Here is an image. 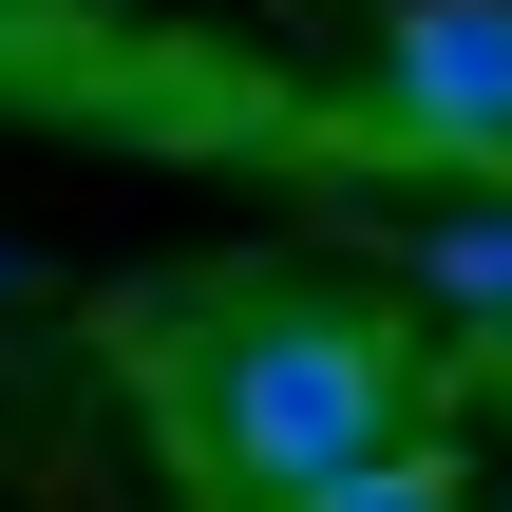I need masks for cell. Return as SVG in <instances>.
Here are the masks:
<instances>
[{"instance_id":"5b68a950","label":"cell","mask_w":512,"mask_h":512,"mask_svg":"<svg viewBox=\"0 0 512 512\" xmlns=\"http://www.w3.org/2000/svg\"><path fill=\"white\" fill-rule=\"evenodd\" d=\"M0 57H19V19H0Z\"/></svg>"},{"instance_id":"6da1fadb","label":"cell","mask_w":512,"mask_h":512,"mask_svg":"<svg viewBox=\"0 0 512 512\" xmlns=\"http://www.w3.org/2000/svg\"><path fill=\"white\" fill-rule=\"evenodd\" d=\"M399 342L361 323V304H228L190 361H171V399H190V456L228 475V494H323V475H361V456H399Z\"/></svg>"},{"instance_id":"3957f363","label":"cell","mask_w":512,"mask_h":512,"mask_svg":"<svg viewBox=\"0 0 512 512\" xmlns=\"http://www.w3.org/2000/svg\"><path fill=\"white\" fill-rule=\"evenodd\" d=\"M418 285H437L456 323H512V209H456V228H418Z\"/></svg>"},{"instance_id":"277c9868","label":"cell","mask_w":512,"mask_h":512,"mask_svg":"<svg viewBox=\"0 0 512 512\" xmlns=\"http://www.w3.org/2000/svg\"><path fill=\"white\" fill-rule=\"evenodd\" d=\"M285 512H475V475L437 437H399V456H361V475H323V494H285Z\"/></svg>"},{"instance_id":"7a4b0ae2","label":"cell","mask_w":512,"mask_h":512,"mask_svg":"<svg viewBox=\"0 0 512 512\" xmlns=\"http://www.w3.org/2000/svg\"><path fill=\"white\" fill-rule=\"evenodd\" d=\"M380 114L456 171H512V0H399L380 19Z\"/></svg>"}]
</instances>
